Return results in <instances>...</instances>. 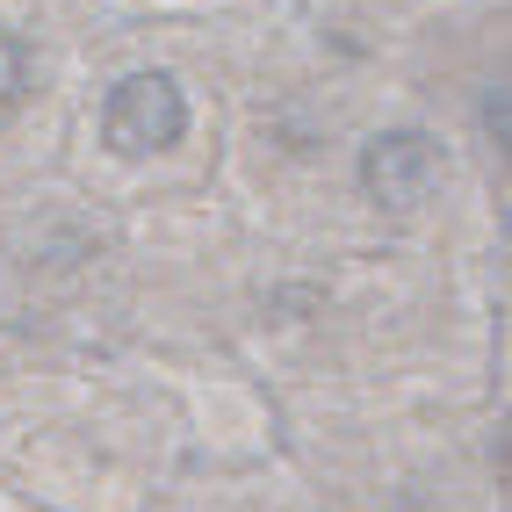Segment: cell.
<instances>
[{
	"mask_svg": "<svg viewBox=\"0 0 512 512\" xmlns=\"http://www.w3.org/2000/svg\"><path fill=\"white\" fill-rule=\"evenodd\" d=\"M181 130H188V101H181L174 73H130L101 109V138L123 159H152L166 145H181Z\"/></svg>",
	"mask_w": 512,
	"mask_h": 512,
	"instance_id": "1",
	"label": "cell"
},
{
	"mask_svg": "<svg viewBox=\"0 0 512 512\" xmlns=\"http://www.w3.org/2000/svg\"><path fill=\"white\" fill-rule=\"evenodd\" d=\"M440 181V152L426 130H383L368 152H361V188L383 202V210H419Z\"/></svg>",
	"mask_w": 512,
	"mask_h": 512,
	"instance_id": "2",
	"label": "cell"
},
{
	"mask_svg": "<svg viewBox=\"0 0 512 512\" xmlns=\"http://www.w3.org/2000/svg\"><path fill=\"white\" fill-rule=\"evenodd\" d=\"M22 94H29V51H22V37H0V116H8Z\"/></svg>",
	"mask_w": 512,
	"mask_h": 512,
	"instance_id": "3",
	"label": "cell"
}]
</instances>
